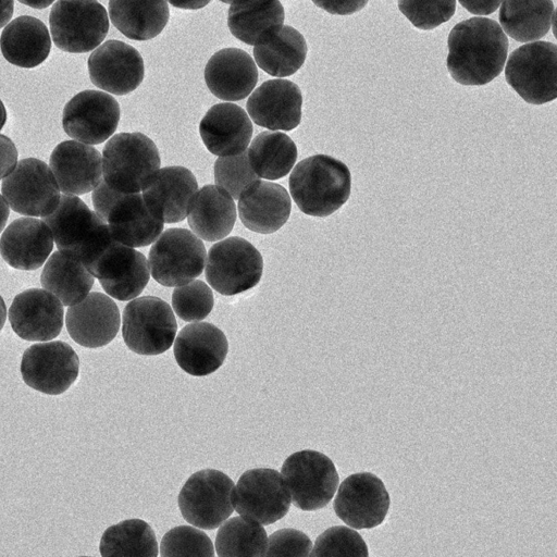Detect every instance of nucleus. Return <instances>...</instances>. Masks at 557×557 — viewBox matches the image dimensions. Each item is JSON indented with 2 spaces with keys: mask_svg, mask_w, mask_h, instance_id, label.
Listing matches in <instances>:
<instances>
[{
  "mask_svg": "<svg viewBox=\"0 0 557 557\" xmlns=\"http://www.w3.org/2000/svg\"><path fill=\"white\" fill-rule=\"evenodd\" d=\"M447 45V70L461 85H485L504 69L508 39L494 20L471 17L456 24L448 35Z\"/></svg>",
  "mask_w": 557,
  "mask_h": 557,
  "instance_id": "1",
  "label": "nucleus"
},
{
  "mask_svg": "<svg viewBox=\"0 0 557 557\" xmlns=\"http://www.w3.org/2000/svg\"><path fill=\"white\" fill-rule=\"evenodd\" d=\"M41 220L58 250L78 259L91 274L103 252L116 242L107 222L74 195H62L57 208Z\"/></svg>",
  "mask_w": 557,
  "mask_h": 557,
  "instance_id": "2",
  "label": "nucleus"
},
{
  "mask_svg": "<svg viewBox=\"0 0 557 557\" xmlns=\"http://www.w3.org/2000/svg\"><path fill=\"white\" fill-rule=\"evenodd\" d=\"M289 191L305 214L327 216L349 198L351 176L348 166L326 154H315L298 162L293 169Z\"/></svg>",
  "mask_w": 557,
  "mask_h": 557,
  "instance_id": "3",
  "label": "nucleus"
},
{
  "mask_svg": "<svg viewBox=\"0 0 557 557\" xmlns=\"http://www.w3.org/2000/svg\"><path fill=\"white\" fill-rule=\"evenodd\" d=\"M102 177L121 193H140L160 169L156 144L143 133H119L102 150Z\"/></svg>",
  "mask_w": 557,
  "mask_h": 557,
  "instance_id": "4",
  "label": "nucleus"
},
{
  "mask_svg": "<svg viewBox=\"0 0 557 557\" xmlns=\"http://www.w3.org/2000/svg\"><path fill=\"white\" fill-rule=\"evenodd\" d=\"M505 77L528 103L544 104L557 97V47L534 41L516 49L508 58Z\"/></svg>",
  "mask_w": 557,
  "mask_h": 557,
  "instance_id": "5",
  "label": "nucleus"
},
{
  "mask_svg": "<svg viewBox=\"0 0 557 557\" xmlns=\"http://www.w3.org/2000/svg\"><path fill=\"white\" fill-rule=\"evenodd\" d=\"M206 280L224 296L255 287L261 280L263 259L248 240L233 236L214 244L206 258Z\"/></svg>",
  "mask_w": 557,
  "mask_h": 557,
  "instance_id": "6",
  "label": "nucleus"
},
{
  "mask_svg": "<svg viewBox=\"0 0 557 557\" xmlns=\"http://www.w3.org/2000/svg\"><path fill=\"white\" fill-rule=\"evenodd\" d=\"M235 484L225 473L205 469L191 474L183 485L178 508L190 524L212 530L220 527L234 511Z\"/></svg>",
  "mask_w": 557,
  "mask_h": 557,
  "instance_id": "7",
  "label": "nucleus"
},
{
  "mask_svg": "<svg viewBox=\"0 0 557 557\" xmlns=\"http://www.w3.org/2000/svg\"><path fill=\"white\" fill-rule=\"evenodd\" d=\"M54 45L70 53L96 49L109 30V17L97 0H58L49 14Z\"/></svg>",
  "mask_w": 557,
  "mask_h": 557,
  "instance_id": "8",
  "label": "nucleus"
},
{
  "mask_svg": "<svg viewBox=\"0 0 557 557\" xmlns=\"http://www.w3.org/2000/svg\"><path fill=\"white\" fill-rule=\"evenodd\" d=\"M206 258L205 245L196 234L186 228H169L149 250L150 275L166 287L184 285L202 273Z\"/></svg>",
  "mask_w": 557,
  "mask_h": 557,
  "instance_id": "9",
  "label": "nucleus"
},
{
  "mask_svg": "<svg viewBox=\"0 0 557 557\" xmlns=\"http://www.w3.org/2000/svg\"><path fill=\"white\" fill-rule=\"evenodd\" d=\"M177 331L172 308L161 298H134L124 308L122 335L126 346L143 356L166 351L174 343Z\"/></svg>",
  "mask_w": 557,
  "mask_h": 557,
  "instance_id": "10",
  "label": "nucleus"
},
{
  "mask_svg": "<svg viewBox=\"0 0 557 557\" xmlns=\"http://www.w3.org/2000/svg\"><path fill=\"white\" fill-rule=\"evenodd\" d=\"M281 474L293 504L306 511L325 507L338 485V474L333 461L324 454L311 449L288 456Z\"/></svg>",
  "mask_w": 557,
  "mask_h": 557,
  "instance_id": "11",
  "label": "nucleus"
},
{
  "mask_svg": "<svg viewBox=\"0 0 557 557\" xmlns=\"http://www.w3.org/2000/svg\"><path fill=\"white\" fill-rule=\"evenodd\" d=\"M1 191L13 211L34 218L50 214L61 198L52 171L36 158L18 161L14 170L2 180Z\"/></svg>",
  "mask_w": 557,
  "mask_h": 557,
  "instance_id": "12",
  "label": "nucleus"
},
{
  "mask_svg": "<svg viewBox=\"0 0 557 557\" xmlns=\"http://www.w3.org/2000/svg\"><path fill=\"white\" fill-rule=\"evenodd\" d=\"M290 494L283 475L269 468L244 472L234 490L236 511L262 525L283 518L290 507Z\"/></svg>",
  "mask_w": 557,
  "mask_h": 557,
  "instance_id": "13",
  "label": "nucleus"
},
{
  "mask_svg": "<svg viewBox=\"0 0 557 557\" xmlns=\"http://www.w3.org/2000/svg\"><path fill=\"white\" fill-rule=\"evenodd\" d=\"M20 371L29 387L44 394L60 395L77 379L79 359L67 343H39L23 352Z\"/></svg>",
  "mask_w": 557,
  "mask_h": 557,
  "instance_id": "14",
  "label": "nucleus"
},
{
  "mask_svg": "<svg viewBox=\"0 0 557 557\" xmlns=\"http://www.w3.org/2000/svg\"><path fill=\"white\" fill-rule=\"evenodd\" d=\"M120 114V104L111 95L100 90H83L64 106L62 126L71 138L98 145L114 134Z\"/></svg>",
  "mask_w": 557,
  "mask_h": 557,
  "instance_id": "15",
  "label": "nucleus"
},
{
  "mask_svg": "<svg viewBox=\"0 0 557 557\" xmlns=\"http://www.w3.org/2000/svg\"><path fill=\"white\" fill-rule=\"evenodd\" d=\"M384 483L371 472L347 476L334 500L337 517L355 529H372L383 523L389 509Z\"/></svg>",
  "mask_w": 557,
  "mask_h": 557,
  "instance_id": "16",
  "label": "nucleus"
},
{
  "mask_svg": "<svg viewBox=\"0 0 557 557\" xmlns=\"http://www.w3.org/2000/svg\"><path fill=\"white\" fill-rule=\"evenodd\" d=\"M91 83L110 94L123 96L134 91L143 82L145 65L140 53L120 40H108L88 58Z\"/></svg>",
  "mask_w": 557,
  "mask_h": 557,
  "instance_id": "17",
  "label": "nucleus"
},
{
  "mask_svg": "<svg viewBox=\"0 0 557 557\" xmlns=\"http://www.w3.org/2000/svg\"><path fill=\"white\" fill-rule=\"evenodd\" d=\"M198 190L195 175L184 166L173 165L157 170L141 189L151 214L163 223L183 221Z\"/></svg>",
  "mask_w": 557,
  "mask_h": 557,
  "instance_id": "18",
  "label": "nucleus"
},
{
  "mask_svg": "<svg viewBox=\"0 0 557 557\" xmlns=\"http://www.w3.org/2000/svg\"><path fill=\"white\" fill-rule=\"evenodd\" d=\"M63 314L62 302L41 288H28L17 294L9 308L12 330L30 342L55 338L63 326Z\"/></svg>",
  "mask_w": 557,
  "mask_h": 557,
  "instance_id": "19",
  "label": "nucleus"
},
{
  "mask_svg": "<svg viewBox=\"0 0 557 557\" xmlns=\"http://www.w3.org/2000/svg\"><path fill=\"white\" fill-rule=\"evenodd\" d=\"M92 275L110 297L126 301L144 290L150 270L144 253L115 242L100 257Z\"/></svg>",
  "mask_w": 557,
  "mask_h": 557,
  "instance_id": "20",
  "label": "nucleus"
},
{
  "mask_svg": "<svg viewBox=\"0 0 557 557\" xmlns=\"http://www.w3.org/2000/svg\"><path fill=\"white\" fill-rule=\"evenodd\" d=\"M65 324L75 343L86 348H99L116 336L121 324L120 311L108 295L89 293L78 304L70 306Z\"/></svg>",
  "mask_w": 557,
  "mask_h": 557,
  "instance_id": "21",
  "label": "nucleus"
},
{
  "mask_svg": "<svg viewBox=\"0 0 557 557\" xmlns=\"http://www.w3.org/2000/svg\"><path fill=\"white\" fill-rule=\"evenodd\" d=\"M302 95L288 79H270L249 96L246 108L253 123L272 131H292L301 120Z\"/></svg>",
  "mask_w": 557,
  "mask_h": 557,
  "instance_id": "22",
  "label": "nucleus"
},
{
  "mask_svg": "<svg viewBox=\"0 0 557 557\" xmlns=\"http://www.w3.org/2000/svg\"><path fill=\"white\" fill-rule=\"evenodd\" d=\"M228 351L225 334L208 322L184 326L174 339L173 352L178 367L194 376L216 371Z\"/></svg>",
  "mask_w": 557,
  "mask_h": 557,
  "instance_id": "23",
  "label": "nucleus"
},
{
  "mask_svg": "<svg viewBox=\"0 0 557 557\" xmlns=\"http://www.w3.org/2000/svg\"><path fill=\"white\" fill-rule=\"evenodd\" d=\"M60 190L65 195L92 191L102 180V157L91 145L64 140L52 150L49 159Z\"/></svg>",
  "mask_w": 557,
  "mask_h": 557,
  "instance_id": "24",
  "label": "nucleus"
},
{
  "mask_svg": "<svg viewBox=\"0 0 557 557\" xmlns=\"http://www.w3.org/2000/svg\"><path fill=\"white\" fill-rule=\"evenodd\" d=\"M238 214L248 230L271 234L278 231L288 220L292 209L287 190L275 183L255 180L238 197Z\"/></svg>",
  "mask_w": 557,
  "mask_h": 557,
  "instance_id": "25",
  "label": "nucleus"
},
{
  "mask_svg": "<svg viewBox=\"0 0 557 557\" xmlns=\"http://www.w3.org/2000/svg\"><path fill=\"white\" fill-rule=\"evenodd\" d=\"M53 236L48 225L34 216L11 222L0 237V253L12 268L33 271L40 268L53 248Z\"/></svg>",
  "mask_w": 557,
  "mask_h": 557,
  "instance_id": "26",
  "label": "nucleus"
},
{
  "mask_svg": "<svg viewBox=\"0 0 557 557\" xmlns=\"http://www.w3.org/2000/svg\"><path fill=\"white\" fill-rule=\"evenodd\" d=\"M205 82L219 99L237 101L246 98L256 87V62L243 49L224 48L216 51L205 67Z\"/></svg>",
  "mask_w": 557,
  "mask_h": 557,
  "instance_id": "27",
  "label": "nucleus"
},
{
  "mask_svg": "<svg viewBox=\"0 0 557 557\" xmlns=\"http://www.w3.org/2000/svg\"><path fill=\"white\" fill-rule=\"evenodd\" d=\"M252 123L246 111L231 102L211 107L199 124L206 148L215 156H234L247 150Z\"/></svg>",
  "mask_w": 557,
  "mask_h": 557,
  "instance_id": "28",
  "label": "nucleus"
},
{
  "mask_svg": "<svg viewBox=\"0 0 557 557\" xmlns=\"http://www.w3.org/2000/svg\"><path fill=\"white\" fill-rule=\"evenodd\" d=\"M189 227L200 239L226 237L236 221L233 197L218 185H206L195 194L187 214Z\"/></svg>",
  "mask_w": 557,
  "mask_h": 557,
  "instance_id": "29",
  "label": "nucleus"
},
{
  "mask_svg": "<svg viewBox=\"0 0 557 557\" xmlns=\"http://www.w3.org/2000/svg\"><path fill=\"white\" fill-rule=\"evenodd\" d=\"M106 222L116 242L133 248L152 244L164 224L151 214L140 193H125L112 207Z\"/></svg>",
  "mask_w": 557,
  "mask_h": 557,
  "instance_id": "30",
  "label": "nucleus"
},
{
  "mask_svg": "<svg viewBox=\"0 0 557 557\" xmlns=\"http://www.w3.org/2000/svg\"><path fill=\"white\" fill-rule=\"evenodd\" d=\"M0 49L9 63L24 69L35 67L49 55L51 49L49 30L37 17L18 16L3 28Z\"/></svg>",
  "mask_w": 557,
  "mask_h": 557,
  "instance_id": "31",
  "label": "nucleus"
},
{
  "mask_svg": "<svg viewBox=\"0 0 557 557\" xmlns=\"http://www.w3.org/2000/svg\"><path fill=\"white\" fill-rule=\"evenodd\" d=\"M284 17L278 0H239L228 9L227 26L234 37L255 46L278 30Z\"/></svg>",
  "mask_w": 557,
  "mask_h": 557,
  "instance_id": "32",
  "label": "nucleus"
},
{
  "mask_svg": "<svg viewBox=\"0 0 557 557\" xmlns=\"http://www.w3.org/2000/svg\"><path fill=\"white\" fill-rule=\"evenodd\" d=\"M170 16L166 0H109V17L132 40H149L165 27Z\"/></svg>",
  "mask_w": 557,
  "mask_h": 557,
  "instance_id": "33",
  "label": "nucleus"
},
{
  "mask_svg": "<svg viewBox=\"0 0 557 557\" xmlns=\"http://www.w3.org/2000/svg\"><path fill=\"white\" fill-rule=\"evenodd\" d=\"M94 281V275L78 259L60 250L49 256L40 275L42 288L69 307L89 294Z\"/></svg>",
  "mask_w": 557,
  "mask_h": 557,
  "instance_id": "34",
  "label": "nucleus"
},
{
  "mask_svg": "<svg viewBox=\"0 0 557 557\" xmlns=\"http://www.w3.org/2000/svg\"><path fill=\"white\" fill-rule=\"evenodd\" d=\"M305 37L294 27L283 25L278 30L253 47L258 66L274 77L295 74L307 57Z\"/></svg>",
  "mask_w": 557,
  "mask_h": 557,
  "instance_id": "35",
  "label": "nucleus"
},
{
  "mask_svg": "<svg viewBox=\"0 0 557 557\" xmlns=\"http://www.w3.org/2000/svg\"><path fill=\"white\" fill-rule=\"evenodd\" d=\"M555 15L552 0H503L498 17L507 35L531 42L548 33Z\"/></svg>",
  "mask_w": 557,
  "mask_h": 557,
  "instance_id": "36",
  "label": "nucleus"
},
{
  "mask_svg": "<svg viewBox=\"0 0 557 557\" xmlns=\"http://www.w3.org/2000/svg\"><path fill=\"white\" fill-rule=\"evenodd\" d=\"M253 172L262 178L275 181L287 175L297 160V147L282 132H262L247 150Z\"/></svg>",
  "mask_w": 557,
  "mask_h": 557,
  "instance_id": "37",
  "label": "nucleus"
},
{
  "mask_svg": "<svg viewBox=\"0 0 557 557\" xmlns=\"http://www.w3.org/2000/svg\"><path fill=\"white\" fill-rule=\"evenodd\" d=\"M99 549L103 557H157L159 554L152 528L140 519H128L109 527L101 536Z\"/></svg>",
  "mask_w": 557,
  "mask_h": 557,
  "instance_id": "38",
  "label": "nucleus"
},
{
  "mask_svg": "<svg viewBox=\"0 0 557 557\" xmlns=\"http://www.w3.org/2000/svg\"><path fill=\"white\" fill-rule=\"evenodd\" d=\"M268 536L262 524L239 517L225 520L215 536L218 556H265Z\"/></svg>",
  "mask_w": 557,
  "mask_h": 557,
  "instance_id": "39",
  "label": "nucleus"
},
{
  "mask_svg": "<svg viewBox=\"0 0 557 557\" xmlns=\"http://www.w3.org/2000/svg\"><path fill=\"white\" fill-rule=\"evenodd\" d=\"M214 305L211 288L200 280L176 286L172 294V308L186 322H198L208 317Z\"/></svg>",
  "mask_w": 557,
  "mask_h": 557,
  "instance_id": "40",
  "label": "nucleus"
},
{
  "mask_svg": "<svg viewBox=\"0 0 557 557\" xmlns=\"http://www.w3.org/2000/svg\"><path fill=\"white\" fill-rule=\"evenodd\" d=\"M210 537L201 530L178 525L168 531L160 544L161 556H214Z\"/></svg>",
  "mask_w": 557,
  "mask_h": 557,
  "instance_id": "41",
  "label": "nucleus"
},
{
  "mask_svg": "<svg viewBox=\"0 0 557 557\" xmlns=\"http://www.w3.org/2000/svg\"><path fill=\"white\" fill-rule=\"evenodd\" d=\"M368 547L362 536L344 525L329 528L315 540L310 556L367 557Z\"/></svg>",
  "mask_w": 557,
  "mask_h": 557,
  "instance_id": "42",
  "label": "nucleus"
},
{
  "mask_svg": "<svg viewBox=\"0 0 557 557\" xmlns=\"http://www.w3.org/2000/svg\"><path fill=\"white\" fill-rule=\"evenodd\" d=\"M213 175L215 185L225 189L233 199H238L243 189L258 178L249 164L247 150L219 157L213 165Z\"/></svg>",
  "mask_w": 557,
  "mask_h": 557,
  "instance_id": "43",
  "label": "nucleus"
},
{
  "mask_svg": "<svg viewBox=\"0 0 557 557\" xmlns=\"http://www.w3.org/2000/svg\"><path fill=\"white\" fill-rule=\"evenodd\" d=\"M398 9L414 27L429 30L453 17L456 0H398Z\"/></svg>",
  "mask_w": 557,
  "mask_h": 557,
  "instance_id": "44",
  "label": "nucleus"
},
{
  "mask_svg": "<svg viewBox=\"0 0 557 557\" xmlns=\"http://www.w3.org/2000/svg\"><path fill=\"white\" fill-rule=\"evenodd\" d=\"M310 539L296 529H281L268 537L265 556H310Z\"/></svg>",
  "mask_w": 557,
  "mask_h": 557,
  "instance_id": "45",
  "label": "nucleus"
},
{
  "mask_svg": "<svg viewBox=\"0 0 557 557\" xmlns=\"http://www.w3.org/2000/svg\"><path fill=\"white\" fill-rule=\"evenodd\" d=\"M112 188L102 177L101 182L94 188L91 200L95 212L107 221L108 214L116 201L124 195Z\"/></svg>",
  "mask_w": 557,
  "mask_h": 557,
  "instance_id": "46",
  "label": "nucleus"
},
{
  "mask_svg": "<svg viewBox=\"0 0 557 557\" xmlns=\"http://www.w3.org/2000/svg\"><path fill=\"white\" fill-rule=\"evenodd\" d=\"M369 0H312L320 9L335 15H349L363 9Z\"/></svg>",
  "mask_w": 557,
  "mask_h": 557,
  "instance_id": "47",
  "label": "nucleus"
},
{
  "mask_svg": "<svg viewBox=\"0 0 557 557\" xmlns=\"http://www.w3.org/2000/svg\"><path fill=\"white\" fill-rule=\"evenodd\" d=\"M17 149L5 135L0 134V180L8 176L17 164Z\"/></svg>",
  "mask_w": 557,
  "mask_h": 557,
  "instance_id": "48",
  "label": "nucleus"
},
{
  "mask_svg": "<svg viewBox=\"0 0 557 557\" xmlns=\"http://www.w3.org/2000/svg\"><path fill=\"white\" fill-rule=\"evenodd\" d=\"M470 13L475 15H488L498 9L503 0H458Z\"/></svg>",
  "mask_w": 557,
  "mask_h": 557,
  "instance_id": "49",
  "label": "nucleus"
},
{
  "mask_svg": "<svg viewBox=\"0 0 557 557\" xmlns=\"http://www.w3.org/2000/svg\"><path fill=\"white\" fill-rule=\"evenodd\" d=\"M173 7L183 10H198L206 7L211 0H166Z\"/></svg>",
  "mask_w": 557,
  "mask_h": 557,
  "instance_id": "50",
  "label": "nucleus"
},
{
  "mask_svg": "<svg viewBox=\"0 0 557 557\" xmlns=\"http://www.w3.org/2000/svg\"><path fill=\"white\" fill-rule=\"evenodd\" d=\"M14 11V0H0V28L11 20Z\"/></svg>",
  "mask_w": 557,
  "mask_h": 557,
  "instance_id": "51",
  "label": "nucleus"
},
{
  "mask_svg": "<svg viewBox=\"0 0 557 557\" xmlns=\"http://www.w3.org/2000/svg\"><path fill=\"white\" fill-rule=\"evenodd\" d=\"M10 214L9 205L0 194V233L3 231Z\"/></svg>",
  "mask_w": 557,
  "mask_h": 557,
  "instance_id": "52",
  "label": "nucleus"
},
{
  "mask_svg": "<svg viewBox=\"0 0 557 557\" xmlns=\"http://www.w3.org/2000/svg\"><path fill=\"white\" fill-rule=\"evenodd\" d=\"M21 3L26 4L34 9H45L55 0H18Z\"/></svg>",
  "mask_w": 557,
  "mask_h": 557,
  "instance_id": "53",
  "label": "nucleus"
},
{
  "mask_svg": "<svg viewBox=\"0 0 557 557\" xmlns=\"http://www.w3.org/2000/svg\"><path fill=\"white\" fill-rule=\"evenodd\" d=\"M7 320V307L3 298L0 296V331L2 330Z\"/></svg>",
  "mask_w": 557,
  "mask_h": 557,
  "instance_id": "54",
  "label": "nucleus"
},
{
  "mask_svg": "<svg viewBox=\"0 0 557 557\" xmlns=\"http://www.w3.org/2000/svg\"><path fill=\"white\" fill-rule=\"evenodd\" d=\"M5 122H7V110H5L3 102L0 99V131L4 126Z\"/></svg>",
  "mask_w": 557,
  "mask_h": 557,
  "instance_id": "55",
  "label": "nucleus"
},
{
  "mask_svg": "<svg viewBox=\"0 0 557 557\" xmlns=\"http://www.w3.org/2000/svg\"><path fill=\"white\" fill-rule=\"evenodd\" d=\"M221 2H224V3H228V4H232L234 2H237L239 0H220Z\"/></svg>",
  "mask_w": 557,
  "mask_h": 557,
  "instance_id": "56",
  "label": "nucleus"
}]
</instances>
